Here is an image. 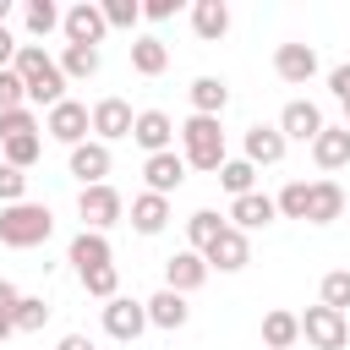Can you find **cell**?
I'll list each match as a JSON object with an SVG mask.
<instances>
[{
  "instance_id": "44dd1931",
  "label": "cell",
  "mask_w": 350,
  "mask_h": 350,
  "mask_svg": "<svg viewBox=\"0 0 350 350\" xmlns=\"http://www.w3.org/2000/svg\"><path fill=\"white\" fill-rule=\"evenodd\" d=\"M345 213V186L339 180H312V208H306V219L312 224H334Z\"/></svg>"
},
{
  "instance_id": "277c9868",
  "label": "cell",
  "mask_w": 350,
  "mask_h": 350,
  "mask_svg": "<svg viewBox=\"0 0 350 350\" xmlns=\"http://www.w3.org/2000/svg\"><path fill=\"white\" fill-rule=\"evenodd\" d=\"M301 334H306V345H317V350H345L350 345V323H345V312H334V306H306V317H301Z\"/></svg>"
},
{
  "instance_id": "1f68e13d",
  "label": "cell",
  "mask_w": 350,
  "mask_h": 350,
  "mask_svg": "<svg viewBox=\"0 0 350 350\" xmlns=\"http://www.w3.org/2000/svg\"><path fill=\"white\" fill-rule=\"evenodd\" d=\"M60 22H66V16H60L49 0H27V33H33V38H49Z\"/></svg>"
},
{
  "instance_id": "f1b7e54d",
  "label": "cell",
  "mask_w": 350,
  "mask_h": 350,
  "mask_svg": "<svg viewBox=\"0 0 350 350\" xmlns=\"http://www.w3.org/2000/svg\"><path fill=\"white\" fill-rule=\"evenodd\" d=\"M252 180H257V170H252L246 159H224V170H219V186H224L230 197H246V191H257Z\"/></svg>"
},
{
  "instance_id": "e575fe53",
  "label": "cell",
  "mask_w": 350,
  "mask_h": 350,
  "mask_svg": "<svg viewBox=\"0 0 350 350\" xmlns=\"http://www.w3.org/2000/svg\"><path fill=\"white\" fill-rule=\"evenodd\" d=\"M0 137L11 142V137H38V120H33V109L22 104V109H5L0 115Z\"/></svg>"
},
{
  "instance_id": "bcb514c9",
  "label": "cell",
  "mask_w": 350,
  "mask_h": 350,
  "mask_svg": "<svg viewBox=\"0 0 350 350\" xmlns=\"http://www.w3.org/2000/svg\"><path fill=\"white\" fill-rule=\"evenodd\" d=\"M11 334H16V323H11V317H0V345H5Z\"/></svg>"
},
{
  "instance_id": "60d3db41",
  "label": "cell",
  "mask_w": 350,
  "mask_h": 350,
  "mask_svg": "<svg viewBox=\"0 0 350 350\" xmlns=\"http://www.w3.org/2000/svg\"><path fill=\"white\" fill-rule=\"evenodd\" d=\"M328 88H334V98H339V104H345V98H350V60H345V66H334V71H328Z\"/></svg>"
},
{
  "instance_id": "836d02e7",
  "label": "cell",
  "mask_w": 350,
  "mask_h": 350,
  "mask_svg": "<svg viewBox=\"0 0 350 350\" xmlns=\"http://www.w3.org/2000/svg\"><path fill=\"white\" fill-rule=\"evenodd\" d=\"M323 306H334V312H350V268H334V273H323Z\"/></svg>"
},
{
  "instance_id": "5bb4252c",
  "label": "cell",
  "mask_w": 350,
  "mask_h": 350,
  "mask_svg": "<svg viewBox=\"0 0 350 350\" xmlns=\"http://www.w3.org/2000/svg\"><path fill=\"white\" fill-rule=\"evenodd\" d=\"M131 137L148 148V159H153V153H170V142H175V120H170L164 109H142L137 126H131Z\"/></svg>"
},
{
  "instance_id": "4316f807",
  "label": "cell",
  "mask_w": 350,
  "mask_h": 350,
  "mask_svg": "<svg viewBox=\"0 0 350 350\" xmlns=\"http://www.w3.org/2000/svg\"><path fill=\"white\" fill-rule=\"evenodd\" d=\"M170 66V49L159 44V38H137L131 44V71H142V77H159Z\"/></svg>"
},
{
  "instance_id": "d4e9b609",
  "label": "cell",
  "mask_w": 350,
  "mask_h": 350,
  "mask_svg": "<svg viewBox=\"0 0 350 350\" xmlns=\"http://www.w3.org/2000/svg\"><path fill=\"white\" fill-rule=\"evenodd\" d=\"M71 262H77V273H93V268H104V262H109V241H104L98 230H82V235L71 241Z\"/></svg>"
},
{
  "instance_id": "4dcf8cb0",
  "label": "cell",
  "mask_w": 350,
  "mask_h": 350,
  "mask_svg": "<svg viewBox=\"0 0 350 350\" xmlns=\"http://www.w3.org/2000/svg\"><path fill=\"white\" fill-rule=\"evenodd\" d=\"M273 202H279V213H284V219H306V208H312V180H290Z\"/></svg>"
},
{
  "instance_id": "6da1fadb",
  "label": "cell",
  "mask_w": 350,
  "mask_h": 350,
  "mask_svg": "<svg viewBox=\"0 0 350 350\" xmlns=\"http://www.w3.org/2000/svg\"><path fill=\"white\" fill-rule=\"evenodd\" d=\"M11 71H16L22 88H27V104H44V109L66 104V71H60V60H49L38 44H22Z\"/></svg>"
},
{
  "instance_id": "83f0119b",
  "label": "cell",
  "mask_w": 350,
  "mask_h": 350,
  "mask_svg": "<svg viewBox=\"0 0 350 350\" xmlns=\"http://www.w3.org/2000/svg\"><path fill=\"white\" fill-rule=\"evenodd\" d=\"M219 235H224V219H219V213H208V208H202V213H191V219H186V241H191V252H208Z\"/></svg>"
},
{
  "instance_id": "f6af8a7d",
  "label": "cell",
  "mask_w": 350,
  "mask_h": 350,
  "mask_svg": "<svg viewBox=\"0 0 350 350\" xmlns=\"http://www.w3.org/2000/svg\"><path fill=\"white\" fill-rule=\"evenodd\" d=\"M60 350H93V339H82V334H66V339H60Z\"/></svg>"
},
{
  "instance_id": "603a6c76",
  "label": "cell",
  "mask_w": 350,
  "mask_h": 350,
  "mask_svg": "<svg viewBox=\"0 0 350 350\" xmlns=\"http://www.w3.org/2000/svg\"><path fill=\"white\" fill-rule=\"evenodd\" d=\"M186 317H191V306H186V295H175V290H159L153 301H148V323L153 328H186Z\"/></svg>"
},
{
  "instance_id": "ee69618b",
  "label": "cell",
  "mask_w": 350,
  "mask_h": 350,
  "mask_svg": "<svg viewBox=\"0 0 350 350\" xmlns=\"http://www.w3.org/2000/svg\"><path fill=\"white\" fill-rule=\"evenodd\" d=\"M142 16H148V22H164V16H175V0H148V5H142Z\"/></svg>"
},
{
  "instance_id": "7402d4cb",
  "label": "cell",
  "mask_w": 350,
  "mask_h": 350,
  "mask_svg": "<svg viewBox=\"0 0 350 350\" xmlns=\"http://www.w3.org/2000/svg\"><path fill=\"white\" fill-rule=\"evenodd\" d=\"M131 224H137L142 235H159V230L170 224V197H159V191L131 197Z\"/></svg>"
},
{
  "instance_id": "e0dca14e",
  "label": "cell",
  "mask_w": 350,
  "mask_h": 350,
  "mask_svg": "<svg viewBox=\"0 0 350 350\" xmlns=\"http://www.w3.org/2000/svg\"><path fill=\"white\" fill-rule=\"evenodd\" d=\"M142 175H148V191L170 197V191L186 180V153H153V159L142 164Z\"/></svg>"
},
{
  "instance_id": "7a4b0ae2",
  "label": "cell",
  "mask_w": 350,
  "mask_h": 350,
  "mask_svg": "<svg viewBox=\"0 0 350 350\" xmlns=\"http://www.w3.org/2000/svg\"><path fill=\"white\" fill-rule=\"evenodd\" d=\"M49 230H55V213H49L44 202H11V208H0V241H5L11 252L44 246Z\"/></svg>"
},
{
  "instance_id": "2e32d148",
  "label": "cell",
  "mask_w": 350,
  "mask_h": 350,
  "mask_svg": "<svg viewBox=\"0 0 350 350\" xmlns=\"http://www.w3.org/2000/svg\"><path fill=\"white\" fill-rule=\"evenodd\" d=\"M71 175H77L82 186H104V175H109V142H82V148H71Z\"/></svg>"
},
{
  "instance_id": "f35d334b",
  "label": "cell",
  "mask_w": 350,
  "mask_h": 350,
  "mask_svg": "<svg viewBox=\"0 0 350 350\" xmlns=\"http://www.w3.org/2000/svg\"><path fill=\"white\" fill-rule=\"evenodd\" d=\"M33 159H38V137H11V142H5V164H11V170H27Z\"/></svg>"
},
{
  "instance_id": "8d00e7d4",
  "label": "cell",
  "mask_w": 350,
  "mask_h": 350,
  "mask_svg": "<svg viewBox=\"0 0 350 350\" xmlns=\"http://www.w3.org/2000/svg\"><path fill=\"white\" fill-rule=\"evenodd\" d=\"M0 202H5V208H11V202H27V175L11 170V164H0Z\"/></svg>"
},
{
  "instance_id": "9c48e42d",
  "label": "cell",
  "mask_w": 350,
  "mask_h": 350,
  "mask_svg": "<svg viewBox=\"0 0 350 350\" xmlns=\"http://www.w3.org/2000/svg\"><path fill=\"white\" fill-rule=\"evenodd\" d=\"M328 120H323V109L312 104V98H290L284 104V115H279V131H284V142L295 137V142H317V131H323Z\"/></svg>"
},
{
  "instance_id": "7bdbcfd3",
  "label": "cell",
  "mask_w": 350,
  "mask_h": 350,
  "mask_svg": "<svg viewBox=\"0 0 350 350\" xmlns=\"http://www.w3.org/2000/svg\"><path fill=\"white\" fill-rule=\"evenodd\" d=\"M16 49H22V44H16V38L0 27V71H11V66H16Z\"/></svg>"
},
{
  "instance_id": "d590c367",
  "label": "cell",
  "mask_w": 350,
  "mask_h": 350,
  "mask_svg": "<svg viewBox=\"0 0 350 350\" xmlns=\"http://www.w3.org/2000/svg\"><path fill=\"white\" fill-rule=\"evenodd\" d=\"M11 323H16L22 334H38V328L49 323V306H44L38 295H22V306H16V317H11Z\"/></svg>"
},
{
  "instance_id": "d6a6232c",
  "label": "cell",
  "mask_w": 350,
  "mask_h": 350,
  "mask_svg": "<svg viewBox=\"0 0 350 350\" xmlns=\"http://www.w3.org/2000/svg\"><path fill=\"white\" fill-rule=\"evenodd\" d=\"M82 290H88V295H98V301H115V290H120V268H115V262H104V268L82 273Z\"/></svg>"
},
{
  "instance_id": "7c38bea8",
  "label": "cell",
  "mask_w": 350,
  "mask_h": 350,
  "mask_svg": "<svg viewBox=\"0 0 350 350\" xmlns=\"http://www.w3.org/2000/svg\"><path fill=\"white\" fill-rule=\"evenodd\" d=\"M131 126H137V115H131L126 98H98V104H93V131H98V142L131 137Z\"/></svg>"
},
{
  "instance_id": "c3c4849f",
  "label": "cell",
  "mask_w": 350,
  "mask_h": 350,
  "mask_svg": "<svg viewBox=\"0 0 350 350\" xmlns=\"http://www.w3.org/2000/svg\"><path fill=\"white\" fill-rule=\"evenodd\" d=\"M345 126H350V98H345Z\"/></svg>"
},
{
  "instance_id": "74e56055",
  "label": "cell",
  "mask_w": 350,
  "mask_h": 350,
  "mask_svg": "<svg viewBox=\"0 0 350 350\" xmlns=\"http://www.w3.org/2000/svg\"><path fill=\"white\" fill-rule=\"evenodd\" d=\"M104 22H109V27H137V22H142V5H137V0H109V5H104Z\"/></svg>"
},
{
  "instance_id": "52a82bcc",
  "label": "cell",
  "mask_w": 350,
  "mask_h": 350,
  "mask_svg": "<svg viewBox=\"0 0 350 350\" xmlns=\"http://www.w3.org/2000/svg\"><path fill=\"white\" fill-rule=\"evenodd\" d=\"M60 27H66V44H88V49H98V38L109 33V22H104V5H93V0L71 5Z\"/></svg>"
},
{
  "instance_id": "30bf717a",
  "label": "cell",
  "mask_w": 350,
  "mask_h": 350,
  "mask_svg": "<svg viewBox=\"0 0 350 350\" xmlns=\"http://www.w3.org/2000/svg\"><path fill=\"white\" fill-rule=\"evenodd\" d=\"M208 257V268H219V273H235V268H246L252 262V241H246V230H235V224H224V235L202 252Z\"/></svg>"
},
{
  "instance_id": "3957f363",
  "label": "cell",
  "mask_w": 350,
  "mask_h": 350,
  "mask_svg": "<svg viewBox=\"0 0 350 350\" xmlns=\"http://www.w3.org/2000/svg\"><path fill=\"white\" fill-rule=\"evenodd\" d=\"M180 148H186V164L197 170H224V131L213 115H191L180 126Z\"/></svg>"
},
{
  "instance_id": "8fae6325",
  "label": "cell",
  "mask_w": 350,
  "mask_h": 350,
  "mask_svg": "<svg viewBox=\"0 0 350 350\" xmlns=\"http://www.w3.org/2000/svg\"><path fill=\"white\" fill-rule=\"evenodd\" d=\"M142 328H148V301L115 295V301L104 306V334H109V339H137Z\"/></svg>"
},
{
  "instance_id": "484cf974",
  "label": "cell",
  "mask_w": 350,
  "mask_h": 350,
  "mask_svg": "<svg viewBox=\"0 0 350 350\" xmlns=\"http://www.w3.org/2000/svg\"><path fill=\"white\" fill-rule=\"evenodd\" d=\"M224 104H230V88H224L219 77H197V82H191V109H197V115H213V120H219Z\"/></svg>"
},
{
  "instance_id": "b9f144b4",
  "label": "cell",
  "mask_w": 350,
  "mask_h": 350,
  "mask_svg": "<svg viewBox=\"0 0 350 350\" xmlns=\"http://www.w3.org/2000/svg\"><path fill=\"white\" fill-rule=\"evenodd\" d=\"M16 306H22V290L11 279H0V317H16Z\"/></svg>"
},
{
  "instance_id": "7dc6e473",
  "label": "cell",
  "mask_w": 350,
  "mask_h": 350,
  "mask_svg": "<svg viewBox=\"0 0 350 350\" xmlns=\"http://www.w3.org/2000/svg\"><path fill=\"white\" fill-rule=\"evenodd\" d=\"M5 16H11V0H0V27H5Z\"/></svg>"
},
{
  "instance_id": "ffe728a7",
  "label": "cell",
  "mask_w": 350,
  "mask_h": 350,
  "mask_svg": "<svg viewBox=\"0 0 350 350\" xmlns=\"http://www.w3.org/2000/svg\"><path fill=\"white\" fill-rule=\"evenodd\" d=\"M284 159V131L279 126H252L246 131V164L257 170V164H279Z\"/></svg>"
},
{
  "instance_id": "d6986e66",
  "label": "cell",
  "mask_w": 350,
  "mask_h": 350,
  "mask_svg": "<svg viewBox=\"0 0 350 350\" xmlns=\"http://www.w3.org/2000/svg\"><path fill=\"white\" fill-rule=\"evenodd\" d=\"M191 27H197L202 44H219V38L230 33V5H224V0H197V5H191Z\"/></svg>"
},
{
  "instance_id": "ab89813d",
  "label": "cell",
  "mask_w": 350,
  "mask_h": 350,
  "mask_svg": "<svg viewBox=\"0 0 350 350\" xmlns=\"http://www.w3.org/2000/svg\"><path fill=\"white\" fill-rule=\"evenodd\" d=\"M22 104H27L22 77H16V71H0V115H5V109H22Z\"/></svg>"
},
{
  "instance_id": "cb8c5ba5",
  "label": "cell",
  "mask_w": 350,
  "mask_h": 350,
  "mask_svg": "<svg viewBox=\"0 0 350 350\" xmlns=\"http://www.w3.org/2000/svg\"><path fill=\"white\" fill-rule=\"evenodd\" d=\"M295 339H301V317L284 312V306H273V312L262 317V350H290Z\"/></svg>"
},
{
  "instance_id": "f546056e",
  "label": "cell",
  "mask_w": 350,
  "mask_h": 350,
  "mask_svg": "<svg viewBox=\"0 0 350 350\" xmlns=\"http://www.w3.org/2000/svg\"><path fill=\"white\" fill-rule=\"evenodd\" d=\"M60 71H66V77H98V49H88V44H66Z\"/></svg>"
},
{
  "instance_id": "8992f818",
  "label": "cell",
  "mask_w": 350,
  "mask_h": 350,
  "mask_svg": "<svg viewBox=\"0 0 350 350\" xmlns=\"http://www.w3.org/2000/svg\"><path fill=\"white\" fill-rule=\"evenodd\" d=\"M44 131H49L55 142H71V148H82V137L93 131V109H88V104H77V98H66V104H55V109H49Z\"/></svg>"
},
{
  "instance_id": "9a60e30c",
  "label": "cell",
  "mask_w": 350,
  "mask_h": 350,
  "mask_svg": "<svg viewBox=\"0 0 350 350\" xmlns=\"http://www.w3.org/2000/svg\"><path fill=\"white\" fill-rule=\"evenodd\" d=\"M312 164L317 170H345L350 164V126H323L312 142Z\"/></svg>"
},
{
  "instance_id": "4fadbf2b",
  "label": "cell",
  "mask_w": 350,
  "mask_h": 350,
  "mask_svg": "<svg viewBox=\"0 0 350 350\" xmlns=\"http://www.w3.org/2000/svg\"><path fill=\"white\" fill-rule=\"evenodd\" d=\"M202 279H208V257H202V252H175V257L164 262V290H175V295L197 290Z\"/></svg>"
},
{
  "instance_id": "681fc988",
  "label": "cell",
  "mask_w": 350,
  "mask_h": 350,
  "mask_svg": "<svg viewBox=\"0 0 350 350\" xmlns=\"http://www.w3.org/2000/svg\"><path fill=\"white\" fill-rule=\"evenodd\" d=\"M345 323H350V312H345Z\"/></svg>"
},
{
  "instance_id": "5b68a950",
  "label": "cell",
  "mask_w": 350,
  "mask_h": 350,
  "mask_svg": "<svg viewBox=\"0 0 350 350\" xmlns=\"http://www.w3.org/2000/svg\"><path fill=\"white\" fill-rule=\"evenodd\" d=\"M77 213H82V230H98V235H104V224H115V219L126 213V202H120V191L104 180V186H82Z\"/></svg>"
},
{
  "instance_id": "ba28073f",
  "label": "cell",
  "mask_w": 350,
  "mask_h": 350,
  "mask_svg": "<svg viewBox=\"0 0 350 350\" xmlns=\"http://www.w3.org/2000/svg\"><path fill=\"white\" fill-rule=\"evenodd\" d=\"M273 71H279V82L301 88V82L317 77V49H312V44H279V49H273Z\"/></svg>"
},
{
  "instance_id": "ac0fdd59",
  "label": "cell",
  "mask_w": 350,
  "mask_h": 350,
  "mask_svg": "<svg viewBox=\"0 0 350 350\" xmlns=\"http://www.w3.org/2000/svg\"><path fill=\"white\" fill-rule=\"evenodd\" d=\"M230 219H235V230H262V224H273V219H279V202H273V197H262V191H246V197H235V202H230Z\"/></svg>"
}]
</instances>
